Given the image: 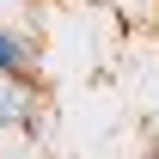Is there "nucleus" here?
<instances>
[{"label":"nucleus","instance_id":"nucleus-1","mask_svg":"<svg viewBox=\"0 0 159 159\" xmlns=\"http://www.w3.org/2000/svg\"><path fill=\"white\" fill-rule=\"evenodd\" d=\"M0 122H25V98L12 92V80H0Z\"/></svg>","mask_w":159,"mask_h":159},{"label":"nucleus","instance_id":"nucleus-2","mask_svg":"<svg viewBox=\"0 0 159 159\" xmlns=\"http://www.w3.org/2000/svg\"><path fill=\"white\" fill-rule=\"evenodd\" d=\"M19 67H25V43L0 37V74H19Z\"/></svg>","mask_w":159,"mask_h":159}]
</instances>
